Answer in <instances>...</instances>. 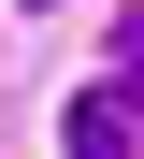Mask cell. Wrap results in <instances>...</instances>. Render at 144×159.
Listing matches in <instances>:
<instances>
[{"mask_svg":"<svg viewBox=\"0 0 144 159\" xmlns=\"http://www.w3.org/2000/svg\"><path fill=\"white\" fill-rule=\"evenodd\" d=\"M58 145L72 159H144V72H101V87L58 116Z\"/></svg>","mask_w":144,"mask_h":159,"instance_id":"cell-1","label":"cell"}]
</instances>
